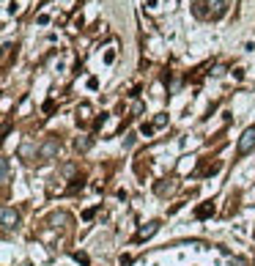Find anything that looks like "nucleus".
<instances>
[{
  "label": "nucleus",
  "instance_id": "obj_7",
  "mask_svg": "<svg viewBox=\"0 0 255 266\" xmlns=\"http://www.w3.org/2000/svg\"><path fill=\"white\" fill-rule=\"evenodd\" d=\"M3 181H6V184L11 181V167H9V159H3Z\"/></svg>",
  "mask_w": 255,
  "mask_h": 266
},
{
  "label": "nucleus",
  "instance_id": "obj_2",
  "mask_svg": "<svg viewBox=\"0 0 255 266\" xmlns=\"http://www.w3.org/2000/svg\"><path fill=\"white\" fill-rule=\"evenodd\" d=\"M0 217H3V228L6 230H11V228H17V222H20V214H17L11 206H3V211H0Z\"/></svg>",
  "mask_w": 255,
  "mask_h": 266
},
{
  "label": "nucleus",
  "instance_id": "obj_5",
  "mask_svg": "<svg viewBox=\"0 0 255 266\" xmlns=\"http://www.w3.org/2000/svg\"><path fill=\"white\" fill-rule=\"evenodd\" d=\"M55 151H58V140H50L47 146L42 148V159H50V157H55Z\"/></svg>",
  "mask_w": 255,
  "mask_h": 266
},
{
  "label": "nucleus",
  "instance_id": "obj_9",
  "mask_svg": "<svg viewBox=\"0 0 255 266\" xmlns=\"http://www.w3.org/2000/svg\"><path fill=\"white\" fill-rule=\"evenodd\" d=\"M151 266H159V263H151ZM184 266H219V261H217V258H211L208 263H184Z\"/></svg>",
  "mask_w": 255,
  "mask_h": 266
},
{
  "label": "nucleus",
  "instance_id": "obj_8",
  "mask_svg": "<svg viewBox=\"0 0 255 266\" xmlns=\"http://www.w3.org/2000/svg\"><path fill=\"white\" fill-rule=\"evenodd\" d=\"M77 115H80L83 121H88V118H91V107H88V105H83V107L77 110Z\"/></svg>",
  "mask_w": 255,
  "mask_h": 266
},
{
  "label": "nucleus",
  "instance_id": "obj_1",
  "mask_svg": "<svg viewBox=\"0 0 255 266\" xmlns=\"http://www.w3.org/2000/svg\"><path fill=\"white\" fill-rule=\"evenodd\" d=\"M255 148V126H247L244 129V135H241V140H239V157H244V154H250Z\"/></svg>",
  "mask_w": 255,
  "mask_h": 266
},
{
  "label": "nucleus",
  "instance_id": "obj_10",
  "mask_svg": "<svg viewBox=\"0 0 255 266\" xmlns=\"http://www.w3.org/2000/svg\"><path fill=\"white\" fill-rule=\"evenodd\" d=\"M211 211H214V206H208V203H206V206H200V209H198V217H208Z\"/></svg>",
  "mask_w": 255,
  "mask_h": 266
},
{
  "label": "nucleus",
  "instance_id": "obj_4",
  "mask_svg": "<svg viewBox=\"0 0 255 266\" xmlns=\"http://www.w3.org/2000/svg\"><path fill=\"white\" fill-rule=\"evenodd\" d=\"M222 14H225V0H208V17L219 20Z\"/></svg>",
  "mask_w": 255,
  "mask_h": 266
},
{
  "label": "nucleus",
  "instance_id": "obj_6",
  "mask_svg": "<svg viewBox=\"0 0 255 266\" xmlns=\"http://www.w3.org/2000/svg\"><path fill=\"white\" fill-rule=\"evenodd\" d=\"M88 148H91L88 137H77V151H88Z\"/></svg>",
  "mask_w": 255,
  "mask_h": 266
},
{
  "label": "nucleus",
  "instance_id": "obj_11",
  "mask_svg": "<svg viewBox=\"0 0 255 266\" xmlns=\"http://www.w3.org/2000/svg\"><path fill=\"white\" fill-rule=\"evenodd\" d=\"M165 115H156V118H154V129H159V126H165Z\"/></svg>",
  "mask_w": 255,
  "mask_h": 266
},
{
  "label": "nucleus",
  "instance_id": "obj_3",
  "mask_svg": "<svg viewBox=\"0 0 255 266\" xmlns=\"http://www.w3.org/2000/svg\"><path fill=\"white\" fill-rule=\"evenodd\" d=\"M159 230V222H148L146 228H140L137 230V236H135V241H146V239H151V236Z\"/></svg>",
  "mask_w": 255,
  "mask_h": 266
}]
</instances>
